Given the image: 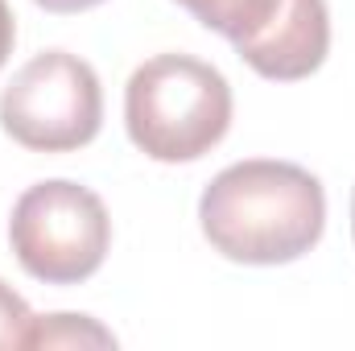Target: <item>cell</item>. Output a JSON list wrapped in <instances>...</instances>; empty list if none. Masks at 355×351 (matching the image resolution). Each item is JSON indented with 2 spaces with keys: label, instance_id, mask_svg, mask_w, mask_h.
Returning <instances> with one entry per match:
<instances>
[{
  "label": "cell",
  "instance_id": "1",
  "mask_svg": "<svg viewBox=\"0 0 355 351\" xmlns=\"http://www.w3.org/2000/svg\"><path fill=\"white\" fill-rule=\"evenodd\" d=\"M207 244L236 264H289L327 232L322 182L272 157H248L211 178L198 198Z\"/></svg>",
  "mask_w": 355,
  "mask_h": 351
},
{
  "label": "cell",
  "instance_id": "2",
  "mask_svg": "<svg viewBox=\"0 0 355 351\" xmlns=\"http://www.w3.org/2000/svg\"><path fill=\"white\" fill-rule=\"evenodd\" d=\"M124 124L145 157L198 162L232 128V87L202 58L157 54L124 87Z\"/></svg>",
  "mask_w": 355,
  "mask_h": 351
},
{
  "label": "cell",
  "instance_id": "3",
  "mask_svg": "<svg viewBox=\"0 0 355 351\" xmlns=\"http://www.w3.org/2000/svg\"><path fill=\"white\" fill-rule=\"evenodd\" d=\"M8 244L29 277L46 285H79L99 273L112 248V219L95 190L50 178L12 203Z\"/></svg>",
  "mask_w": 355,
  "mask_h": 351
},
{
  "label": "cell",
  "instance_id": "4",
  "mask_svg": "<svg viewBox=\"0 0 355 351\" xmlns=\"http://www.w3.org/2000/svg\"><path fill=\"white\" fill-rule=\"evenodd\" d=\"M103 87L79 54H33L0 91V128L33 153H71L99 137Z\"/></svg>",
  "mask_w": 355,
  "mask_h": 351
},
{
  "label": "cell",
  "instance_id": "5",
  "mask_svg": "<svg viewBox=\"0 0 355 351\" xmlns=\"http://www.w3.org/2000/svg\"><path fill=\"white\" fill-rule=\"evenodd\" d=\"M331 50V8L327 0H281L277 12L248 37L236 42V54L272 83L310 79Z\"/></svg>",
  "mask_w": 355,
  "mask_h": 351
},
{
  "label": "cell",
  "instance_id": "6",
  "mask_svg": "<svg viewBox=\"0 0 355 351\" xmlns=\"http://www.w3.org/2000/svg\"><path fill=\"white\" fill-rule=\"evenodd\" d=\"M178 4L194 21H202L207 29H215L219 37H227L236 46L240 37H248L265 25L281 0H178Z\"/></svg>",
  "mask_w": 355,
  "mask_h": 351
},
{
  "label": "cell",
  "instance_id": "7",
  "mask_svg": "<svg viewBox=\"0 0 355 351\" xmlns=\"http://www.w3.org/2000/svg\"><path fill=\"white\" fill-rule=\"evenodd\" d=\"M29 348H116V335L103 323H95L91 314H46V318H33Z\"/></svg>",
  "mask_w": 355,
  "mask_h": 351
},
{
  "label": "cell",
  "instance_id": "8",
  "mask_svg": "<svg viewBox=\"0 0 355 351\" xmlns=\"http://www.w3.org/2000/svg\"><path fill=\"white\" fill-rule=\"evenodd\" d=\"M33 310L25 306V298L0 281V351L29 348V327H33Z\"/></svg>",
  "mask_w": 355,
  "mask_h": 351
},
{
  "label": "cell",
  "instance_id": "9",
  "mask_svg": "<svg viewBox=\"0 0 355 351\" xmlns=\"http://www.w3.org/2000/svg\"><path fill=\"white\" fill-rule=\"evenodd\" d=\"M12 42H17V21H12V8L0 0V67H4L8 54H12Z\"/></svg>",
  "mask_w": 355,
  "mask_h": 351
},
{
  "label": "cell",
  "instance_id": "10",
  "mask_svg": "<svg viewBox=\"0 0 355 351\" xmlns=\"http://www.w3.org/2000/svg\"><path fill=\"white\" fill-rule=\"evenodd\" d=\"M33 4H42L46 12H83V8L103 4V0H33Z\"/></svg>",
  "mask_w": 355,
  "mask_h": 351
},
{
  "label": "cell",
  "instance_id": "11",
  "mask_svg": "<svg viewBox=\"0 0 355 351\" xmlns=\"http://www.w3.org/2000/svg\"><path fill=\"white\" fill-rule=\"evenodd\" d=\"M352 236H355V194H352Z\"/></svg>",
  "mask_w": 355,
  "mask_h": 351
}]
</instances>
